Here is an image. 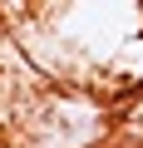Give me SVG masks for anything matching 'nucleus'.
Segmentation results:
<instances>
[{
	"label": "nucleus",
	"instance_id": "f257e3e1",
	"mask_svg": "<svg viewBox=\"0 0 143 148\" xmlns=\"http://www.w3.org/2000/svg\"><path fill=\"white\" fill-rule=\"evenodd\" d=\"M20 133L30 148H89L104 133V114L79 89H49L25 104Z\"/></svg>",
	"mask_w": 143,
	"mask_h": 148
}]
</instances>
